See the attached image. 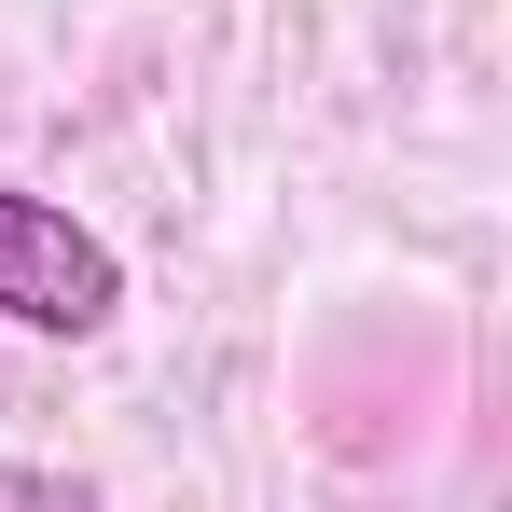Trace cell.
I'll list each match as a JSON object with an SVG mask.
<instances>
[{
	"mask_svg": "<svg viewBox=\"0 0 512 512\" xmlns=\"http://www.w3.org/2000/svg\"><path fill=\"white\" fill-rule=\"evenodd\" d=\"M111 305H125L111 236L70 222L56 194H0V319L42 346H84V333H111Z\"/></svg>",
	"mask_w": 512,
	"mask_h": 512,
	"instance_id": "6da1fadb",
	"label": "cell"
}]
</instances>
